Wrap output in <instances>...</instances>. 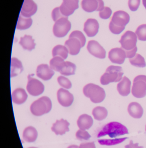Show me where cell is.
Listing matches in <instances>:
<instances>
[{"label":"cell","instance_id":"cell-34","mask_svg":"<svg viewBox=\"0 0 146 148\" xmlns=\"http://www.w3.org/2000/svg\"><path fill=\"white\" fill-rule=\"evenodd\" d=\"M76 138L80 140H88L91 137L89 133L86 130H79L75 134Z\"/></svg>","mask_w":146,"mask_h":148},{"label":"cell","instance_id":"cell-3","mask_svg":"<svg viewBox=\"0 0 146 148\" xmlns=\"http://www.w3.org/2000/svg\"><path fill=\"white\" fill-rule=\"evenodd\" d=\"M124 73L122 68L118 66L108 67L101 77L100 82L102 85H107L111 82H117L122 79Z\"/></svg>","mask_w":146,"mask_h":148},{"label":"cell","instance_id":"cell-36","mask_svg":"<svg viewBox=\"0 0 146 148\" xmlns=\"http://www.w3.org/2000/svg\"><path fill=\"white\" fill-rule=\"evenodd\" d=\"M112 14V10L111 8L108 7H105L99 13L100 17L103 19H108L111 16Z\"/></svg>","mask_w":146,"mask_h":148},{"label":"cell","instance_id":"cell-9","mask_svg":"<svg viewBox=\"0 0 146 148\" xmlns=\"http://www.w3.org/2000/svg\"><path fill=\"white\" fill-rule=\"evenodd\" d=\"M87 49L91 54L96 58L101 59L106 58V50L96 41H89L88 43Z\"/></svg>","mask_w":146,"mask_h":148},{"label":"cell","instance_id":"cell-23","mask_svg":"<svg viewBox=\"0 0 146 148\" xmlns=\"http://www.w3.org/2000/svg\"><path fill=\"white\" fill-rule=\"evenodd\" d=\"M27 98V95L25 90L18 88L15 90L12 94L13 102L16 104H22L25 102Z\"/></svg>","mask_w":146,"mask_h":148},{"label":"cell","instance_id":"cell-22","mask_svg":"<svg viewBox=\"0 0 146 148\" xmlns=\"http://www.w3.org/2000/svg\"><path fill=\"white\" fill-rule=\"evenodd\" d=\"M76 68V66L74 63L70 62L63 61L59 67L58 72L64 75H74Z\"/></svg>","mask_w":146,"mask_h":148},{"label":"cell","instance_id":"cell-21","mask_svg":"<svg viewBox=\"0 0 146 148\" xmlns=\"http://www.w3.org/2000/svg\"><path fill=\"white\" fill-rule=\"evenodd\" d=\"M77 123L80 129L86 130L90 129L93 126V120L90 116L84 114L79 117Z\"/></svg>","mask_w":146,"mask_h":148},{"label":"cell","instance_id":"cell-33","mask_svg":"<svg viewBox=\"0 0 146 148\" xmlns=\"http://www.w3.org/2000/svg\"><path fill=\"white\" fill-rule=\"evenodd\" d=\"M72 37H75L80 40L81 43L82 47H83L85 46L86 42V38L85 36L81 31H78V30L73 31L70 34L69 36V38H72Z\"/></svg>","mask_w":146,"mask_h":148},{"label":"cell","instance_id":"cell-31","mask_svg":"<svg viewBox=\"0 0 146 148\" xmlns=\"http://www.w3.org/2000/svg\"><path fill=\"white\" fill-rule=\"evenodd\" d=\"M129 61L132 66L137 67L144 68L146 66L144 57L138 53H136L134 57L129 59Z\"/></svg>","mask_w":146,"mask_h":148},{"label":"cell","instance_id":"cell-7","mask_svg":"<svg viewBox=\"0 0 146 148\" xmlns=\"http://www.w3.org/2000/svg\"><path fill=\"white\" fill-rule=\"evenodd\" d=\"M119 42L121 44V48L124 50H132L136 47L137 35L132 31H126L121 36Z\"/></svg>","mask_w":146,"mask_h":148},{"label":"cell","instance_id":"cell-28","mask_svg":"<svg viewBox=\"0 0 146 148\" xmlns=\"http://www.w3.org/2000/svg\"><path fill=\"white\" fill-rule=\"evenodd\" d=\"M68 49L65 46L59 45L55 47L52 50V55L53 57L59 56L63 60H66L68 57Z\"/></svg>","mask_w":146,"mask_h":148},{"label":"cell","instance_id":"cell-41","mask_svg":"<svg viewBox=\"0 0 146 148\" xmlns=\"http://www.w3.org/2000/svg\"><path fill=\"white\" fill-rule=\"evenodd\" d=\"M79 148H96L94 142L86 143H81Z\"/></svg>","mask_w":146,"mask_h":148},{"label":"cell","instance_id":"cell-16","mask_svg":"<svg viewBox=\"0 0 146 148\" xmlns=\"http://www.w3.org/2000/svg\"><path fill=\"white\" fill-rule=\"evenodd\" d=\"M36 75L44 81L51 79L54 74L53 69L47 64H41L37 67Z\"/></svg>","mask_w":146,"mask_h":148},{"label":"cell","instance_id":"cell-35","mask_svg":"<svg viewBox=\"0 0 146 148\" xmlns=\"http://www.w3.org/2000/svg\"><path fill=\"white\" fill-rule=\"evenodd\" d=\"M57 81L61 86L65 88L69 89L72 87L71 82L65 77L60 76L57 78Z\"/></svg>","mask_w":146,"mask_h":148},{"label":"cell","instance_id":"cell-15","mask_svg":"<svg viewBox=\"0 0 146 148\" xmlns=\"http://www.w3.org/2000/svg\"><path fill=\"white\" fill-rule=\"evenodd\" d=\"M37 9V5L33 0H24L21 14L24 17H30L35 14Z\"/></svg>","mask_w":146,"mask_h":148},{"label":"cell","instance_id":"cell-47","mask_svg":"<svg viewBox=\"0 0 146 148\" xmlns=\"http://www.w3.org/2000/svg\"><path fill=\"white\" fill-rule=\"evenodd\" d=\"M145 130H146V127H145Z\"/></svg>","mask_w":146,"mask_h":148},{"label":"cell","instance_id":"cell-43","mask_svg":"<svg viewBox=\"0 0 146 148\" xmlns=\"http://www.w3.org/2000/svg\"><path fill=\"white\" fill-rule=\"evenodd\" d=\"M99 2V8L97 9V11H100L103 9L104 8V2L102 0H98Z\"/></svg>","mask_w":146,"mask_h":148},{"label":"cell","instance_id":"cell-1","mask_svg":"<svg viewBox=\"0 0 146 148\" xmlns=\"http://www.w3.org/2000/svg\"><path fill=\"white\" fill-rule=\"evenodd\" d=\"M125 126L120 123L112 122L106 124L98 135V142L101 145L113 146L125 140L127 137H121L128 134Z\"/></svg>","mask_w":146,"mask_h":148},{"label":"cell","instance_id":"cell-27","mask_svg":"<svg viewBox=\"0 0 146 148\" xmlns=\"http://www.w3.org/2000/svg\"><path fill=\"white\" fill-rule=\"evenodd\" d=\"M81 5L85 11L92 12L97 11L99 8V2L98 0H82Z\"/></svg>","mask_w":146,"mask_h":148},{"label":"cell","instance_id":"cell-40","mask_svg":"<svg viewBox=\"0 0 146 148\" xmlns=\"http://www.w3.org/2000/svg\"><path fill=\"white\" fill-rule=\"evenodd\" d=\"M137 50H138V48H137V47H135L134 49H132V50H127V51L125 50L126 55V58L131 59V58L134 57L136 55Z\"/></svg>","mask_w":146,"mask_h":148},{"label":"cell","instance_id":"cell-13","mask_svg":"<svg viewBox=\"0 0 146 148\" xmlns=\"http://www.w3.org/2000/svg\"><path fill=\"white\" fill-rule=\"evenodd\" d=\"M57 99L59 103L65 107L70 106L73 101V96L68 90L61 88L57 91Z\"/></svg>","mask_w":146,"mask_h":148},{"label":"cell","instance_id":"cell-32","mask_svg":"<svg viewBox=\"0 0 146 148\" xmlns=\"http://www.w3.org/2000/svg\"><path fill=\"white\" fill-rule=\"evenodd\" d=\"M135 34L139 40L144 41H146V24H142L139 26Z\"/></svg>","mask_w":146,"mask_h":148},{"label":"cell","instance_id":"cell-4","mask_svg":"<svg viewBox=\"0 0 146 148\" xmlns=\"http://www.w3.org/2000/svg\"><path fill=\"white\" fill-rule=\"evenodd\" d=\"M52 102L47 97L43 96L33 103L30 106L31 113L36 116H40L49 113L52 109Z\"/></svg>","mask_w":146,"mask_h":148},{"label":"cell","instance_id":"cell-19","mask_svg":"<svg viewBox=\"0 0 146 148\" xmlns=\"http://www.w3.org/2000/svg\"><path fill=\"white\" fill-rule=\"evenodd\" d=\"M131 82L130 79L124 76L117 85V90L120 95L127 96L131 92Z\"/></svg>","mask_w":146,"mask_h":148},{"label":"cell","instance_id":"cell-6","mask_svg":"<svg viewBox=\"0 0 146 148\" xmlns=\"http://www.w3.org/2000/svg\"><path fill=\"white\" fill-rule=\"evenodd\" d=\"M71 27V23L68 20V17H62L55 22L53 33L56 37H63L66 35Z\"/></svg>","mask_w":146,"mask_h":148},{"label":"cell","instance_id":"cell-37","mask_svg":"<svg viewBox=\"0 0 146 148\" xmlns=\"http://www.w3.org/2000/svg\"><path fill=\"white\" fill-rule=\"evenodd\" d=\"M109 28L111 32L114 34H119L125 29V27H119L116 26L111 21L109 23Z\"/></svg>","mask_w":146,"mask_h":148},{"label":"cell","instance_id":"cell-2","mask_svg":"<svg viewBox=\"0 0 146 148\" xmlns=\"http://www.w3.org/2000/svg\"><path fill=\"white\" fill-rule=\"evenodd\" d=\"M83 92L86 97L90 98L94 103H99L104 101L106 95L103 88L99 85L89 83L83 88Z\"/></svg>","mask_w":146,"mask_h":148},{"label":"cell","instance_id":"cell-39","mask_svg":"<svg viewBox=\"0 0 146 148\" xmlns=\"http://www.w3.org/2000/svg\"><path fill=\"white\" fill-rule=\"evenodd\" d=\"M141 0H129L128 6L132 11H136L140 4Z\"/></svg>","mask_w":146,"mask_h":148},{"label":"cell","instance_id":"cell-38","mask_svg":"<svg viewBox=\"0 0 146 148\" xmlns=\"http://www.w3.org/2000/svg\"><path fill=\"white\" fill-rule=\"evenodd\" d=\"M52 16L54 21L56 22L62 17H66L61 13L60 7H57L53 10L52 13Z\"/></svg>","mask_w":146,"mask_h":148},{"label":"cell","instance_id":"cell-10","mask_svg":"<svg viewBox=\"0 0 146 148\" xmlns=\"http://www.w3.org/2000/svg\"><path fill=\"white\" fill-rule=\"evenodd\" d=\"M79 0H63L60 7L61 13L64 16L68 17L72 14L75 10L79 8Z\"/></svg>","mask_w":146,"mask_h":148},{"label":"cell","instance_id":"cell-17","mask_svg":"<svg viewBox=\"0 0 146 148\" xmlns=\"http://www.w3.org/2000/svg\"><path fill=\"white\" fill-rule=\"evenodd\" d=\"M69 123L64 119L57 120L53 123L51 128L52 131L56 135H62L66 134V132L69 131Z\"/></svg>","mask_w":146,"mask_h":148},{"label":"cell","instance_id":"cell-26","mask_svg":"<svg viewBox=\"0 0 146 148\" xmlns=\"http://www.w3.org/2000/svg\"><path fill=\"white\" fill-rule=\"evenodd\" d=\"M34 40L30 36L25 35L23 37H21L19 44L23 49L31 51L35 48L36 44L34 42Z\"/></svg>","mask_w":146,"mask_h":148},{"label":"cell","instance_id":"cell-12","mask_svg":"<svg viewBox=\"0 0 146 148\" xmlns=\"http://www.w3.org/2000/svg\"><path fill=\"white\" fill-rule=\"evenodd\" d=\"M130 21V16L123 10H119L114 13L111 21L116 26L125 27Z\"/></svg>","mask_w":146,"mask_h":148},{"label":"cell","instance_id":"cell-45","mask_svg":"<svg viewBox=\"0 0 146 148\" xmlns=\"http://www.w3.org/2000/svg\"><path fill=\"white\" fill-rule=\"evenodd\" d=\"M143 3L144 7L146 9V0H143Z\"/></svg>","mask_w":146,"mask_h":148},{"label":"cell","instance_id":"cell-24","mask_svg":"<svg viewBox=\"0 0 146 148\" xmlns=\"http://www.w3.org/2000/svg\"><path fill=\"white\" fill-rule=\"evenodd\" d=\"M38 136L37 130L34 127L29 126L24 129L23 134V140L28 143L35 141Z\"/></svg>","mask_w":146,"mask_h":148},{"label":"cell","instance_id":"cell-46","mask_svg":"<svg viewBox=\"0 0 146 148\" xmlns=\"http://www.w3.org/2000/svg\"><path fill=\"white\" fill-rule=\"evenodd\" d=\"M28 148H38L36 147H29Z\"/></svg>","mask_w":146,"mask_h":148},{"label":"cell","instance_id":"cell-18","mask_svg":"<svg viewBox=\"0 0 146 148\" xmlns=\"http://www.w3.org/2000/svg\"><path fill=\"white\" fill-rule=\"evenodd\" d=\"M65 46L71 55H76L80 53L82 44L79 39L75 37L69 38L65 42Z\"/></svg>","mask_w":146,"mask_h":148},{"label":"cell","instance_id":"cell-11","mask_svg":"<svg viewBox=\"0 0 146 148\" xmlns=\"http://www.w3.org/2000/svg\"><path fill=\"white\" fill-rule=\"evenodd\" d=\"M108 58L112 63L122 64L126 58V55L122 48H115L109 51Z\"/></svg>","mask_w":146,"mask_h":148},{"label":"cell","instance_id":"cell-29","mask_svg":"<svg viewBox=\"0 0 146 148\" xmlns=\"http://www.w3.org/2000/svg\"><path fill=\"white\" fill-rule=\"evenodd\" d=\"M32 24V20L30 17H25L20 14L16 25V29L24 30L30 27Z\"/></svg>","mask_w":146,"mask_h":148},{"label":"cell","instance_id":"cell-14","mask_svg":"<svg viewBox=\"0 0 146 148\" xmlns=\"http://www.w3.org/2000/svg\"><path fill=\"white\" fill-rule=\"evenodd\" d=\"M99 23L95 19H88L84 24V31L88 37L95 36L99 31Z\"/></svg>","mask_w":146,"mask_h":148},{"label":"cell","instance_id":"cell-8","mask_svg":"<svg viewBox=\"0 0 146 148\" xmlns=\"http://www.w3.org/2000/svg\"><path fill=\"white\" fill-rule=\"evenodd\" d=\"M32 75L28 76L27 84V89L30 95L37 96L43 93L44 90V86L41 82L37 79L31 77Z\"/></svg>","mask_w":146,"mask_h":148},{"label":"cell","instance_id":"cell-25","mask_svg":"<svg viewBox=\"0 0 146 148\" xmlns=\"http://www.w3.org/2000/svg\"><path fill=\"white\" fill-rule=\"evenodd\" d=\"M23 66L21 62L16 58H12L11 60L10 77L16 76L23 70Z\"/></svg>","mask_w":146,"mask_h":148},{"label":"cell","instance_id":"cell-20","mask_svg":"<svg viewBox=\"0 0 146 148\" xmlns=\"http://www.w3.org/2000/svg\"><path fill=\"white\" fill-rule=\"evenodd\" d=\"M128 113L132 117L139 119L142 117L144 110L142 106L137 102H132L129 104L127 108Z\"/></svg>","mask_w":146,"mask_h":148},{"label":"cell","instance_id":"cell-30","mask_svg":"<svg viewBox=\"0 0 146 148\" xmlns=\"http://www.w3.org/2000/svg\"><path fill=\"white\" fill-rule=\"evenodd\" d=\"M92 114L95 120L101 121L106 118L108 116V111L104 107L99 106L93 110Z\"/></svg>","mask_w":146,"mask_h":148},{"label":"cell","instance_id":"cell-44","mask_svg":"<svg viewBox=\"0 0 146 148\" xmlns=\"http://www.w3.org/2000/svg\"><path fill=\"white\" fill-rule=\"evenodd\" d=\"M67 148H79V147L76 145H71L69 146Z\"/></svg>","mask_w":146,"mask_h":148},{"label":"cell","instance_id":"cell-42","mask_svg":"<svg viewBox=\"0 0 146 148\" xmlns=\"http://www.w3.org/2000/svg\"><path fill=\"white\" fill-rule=\"evenodd\" d=\"M125 148H144L143 147H140L138 146V143H136L134 144L132 140H131L130 143L128 145H126Z\"/></svg>","mask_w":146,"mask_h":148},{"label":"cell","instance_id":"cell-5","mask_svg":"<svg viewBox=\"0 0 146 148\" xmlns=\"http://www.w3.org/2000/svg\"><path fill=\"white\" fill-rule=\"evenodd\" d=\"M132 94L134 97L143 98L146 95V76L139 75L134 78L132 88Z\"/></svg>","mask_w":146,"mask_h":148}]
</instances>
